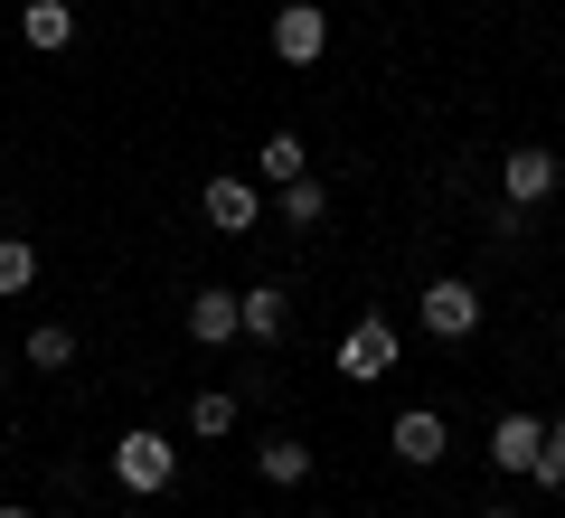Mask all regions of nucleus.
Instances as JSON below:
<instances>
[{"label": "nucleus", "mask_w": 565, "mask_h": 518, "mask_svg": "<svg viewBox=\"0 0 565 518\" xmlns=\"http://www.w3.org/2000/svg\"><path fill=\"white\" fill-rule=\"evenodd\" d=\"M0 518H39V509H20V499H10V509H0Z\"/></svg>", "instance_id": "6ab92c4d"}, {"label": "nucleus", "mask_w": 565, "mask_h": 518, "mask_svg": "<svg viewBox=\"0 0 565 518\" xmlns=\"http://www.w3.org/2000/svg\"><path fill=\"white\" fill-rule=\"evenodd\" d=\"M255 472L274 480V490H292V480H311V443H292V434H274V443H264V453H255Z\"/></svg>", "instance_id": "ddd939ff"}, {"label": "nucleus", "mask_w": 565, "mask_h": 518, "mask_svg": "<svg viewBox=\"0 0 565 518\" xmlns=\"http://www.w3.org/2000/svg\"><path fill=\"white\" fill-rule=\"evenodd\" d=\"M114 480H122V490H141V499H161L170 480H180V453H170L161 424H132V434L114 443Z\"/></svg>", "instance_id": "f257e3e1"}, {"label": "nucleus", "mask_w": 565, "mask_h": 518, "mask_svg": "<svg viewBox=\"0 0 565 518\" xmlns=\"http://www.w3.org/2000/svg\"><path fill=\"white\" fill-rule=\"evenodd\" d=\"M29 368H39V378L76 368V330H66V320H39V330H29Z\"/></svg>", "instance_id": "2eb2a0df"}, {"label": "nucleus", "mask_w": 565, "mask_h": 518, "mask_svg": "<svg viewBox=\"0 0 565 518\" xmlns=\"http://www.w3.org/2000/svg\"><path fill=\"white\" fill-rule=\"evenodd\" d=\"M537 434H546V424L527 415V405H509V415L490 424V472H509V480H527V472H537Z\"/></svg>", "instance_id": "6e6552de"}, {"label": "nucleus", "mask_w": 565, "mask_h": 518, "mask_svg": "<svg viewBox=\"0 0 565 518\" xmlns=\"http://www.w3.org/2000/svg\"><path fill=\"white\" fill-rule=\"evenodd\" d=\"M415 320L434 339H471V330H481V293H471L462 274H434V283H424V302H415Z\"/></svg>", "instance_id": "7ed1b4c3"}, {"label": "nucleus", "mask_w": 565, "mask_h": 518, "mask_svg": "<svg viewBox=\"0 0 565 518\" xmlns=\"http://www.w3.org/2000/svg\"><path fill=\"white\" fill-rule=\"evenodd\" d=\"M330 368H340L349 387L396 378V320H377V311H367V320H349V339H340V359H330Z\"/></svg>", "instance_id": "f03ea898"}, {"label": "nucleus", "mask_w": 565, "mask_h": 518, "mask_svg": "<svg viewBox=\"0 0 565 518\" xmlns=\"http://www.w3.org/2000/svg\"><path fill=\"white\" fill-rule=\"evenodd\" d=\"M0 397H10V368H0Z\"/></svg>", "instance_id": "412c9836"}, {"label": "nucleus", "mask_w": 565, "mask_h": 518, "mask_svg": "<svg viewBox=\"0 0 565 518\" xmlns=\"http://www.w3.org/2000/svg\"><path fill=\"white\" fill-rule=\"evenodd\" d=\"M527 480H537V490H565V415L537 434V472H527Z\"/></svg>", "instance_id": "a211bd4d"}, {"label": "nucleus", "mask_w": 565, "mask_h": 518, "mask_svg": "<svg viewBox=\"0 0 565 518\" xmlns=\"http://www.w3.org/2000/svg\"><path fill=\"white\" fill-rule=\"evenodd\" d=\"M20 293H39V245L0 236V302H20Z\"/></svg>", "instance_id": "4468645a"}, {"label": "nucleus", "mask_w": 565, "mask_h": 518, "mask_svg": "<svg viewBox=\"0 0 565 518\" xmlns=\"http://www.w3.org/2000/svg\"><path fill=\"white\" fill-rule=\"evenodd\" d=\"M444 453H452V424L434 415V405H405V415H396V462H405V472H434Z\"/></svg>", "instance_id": "0eeeda50"}, {"label": "nucleus", "mask_w": 565, "mask_h": 518, "mask_svg": "<svg viewBox=\"0 0 565 518\" xmlns=\"http://www.w3.org/2000/svg\"><path fill=\"white\" fill-rule=\"evenodd\" d=\"M20 47H39V57L76 47V10L66 0H20Z\"/></svg>", "instance_id": "9d476101"}, {"label": "nucleus", "mask_w": 565, "mask_h": 518, "mask_svg": "<svg viewBox=\"0 0 565 518\" xmlns=\"http://www.w3.org/2000/svg\"><path fill=\"white\" fill-rule=\"evenodd\" d=\"M255 170H264V180H302V170H311V141L302 133H264V151H255Z\"/></svg>", "instance_id": "f8f14e48"}, {"label": "nucleus", "mask_w": 565, "mask_h": 518, "mask_svg": "<svg viewBox=\"0 0 565 518\" xmlns=\"http://www.w3.org/2000/svg\"><path fill=\"white\" fill-rule=\"evenodd\" d=\"M282 218H292V226H321L330 218V189L311 180V170H302V180H282Z\"/></svg>", "instance_id": "f3484780"}, {"label": "nucleus", "mask_w": 565, "mask_h": 518, "mask_svg": "<svg viewBox=\"0 0 565 518\" xmlns=\"http://www.w3.org/2000/svg\"><path fill=\"white\" fill-rule=\"evenodd\" d=\"M189 434H199V443L236 434V397H226V387H207V397H189Z\"/></svg>", "instance_id": "dca6fc26"}, {"label": "nucleus", "mask_w": 565, "mask_h": 518, "mask_svg": "<svg viewBox=\"0 0 565 518\" xmlns=\"http://www.w3.org/2000/svg\"><path fill=\"white\" fill-rule=\"evenodd\" d=\"M321 47H330V10L321 0H282L274 10V57L282 66H321Z\"/></svg>", "instance_id": "423d86ee"}, {"label": "nucleus", "mask_w": 565, "mask_h": 518, "mask_svg": "<svg viewBox=\"0 0 565 518\" xmlns=\"http://www.w3.org/2000/svg\"><path fill=\"white\" fill-rule=\"evenodd\" d=\"M189 339H199V349H226V339H236V293H226V283L189 293Z\"/></svg>", "instance_id": "9b49d317"}, {"label": "nucleus", "mask_w": 565, "mask_h": 518, "mask_svg": "<svg viewBox=\"0 0 565 518\" xmlns=\"http://www.w3.org/2000/svg\"><path fill=\"white\" fill-rule=\"evenodd\" d=\"M556 180H565V160L537 151V141L500 151V199H509V208H546V199H556Z\"/></svg>", "instance_id": "20e7f679"}, {"label": "nucleus", "mask_w": 565, "mask_h": 518, "mask_svg": "<svg viewBox=\"0 0 565 518\" xmlns=\"http://www.w3.org/2000/svg\"><path fill=\"white\" fill-rule=\"evenodd\" d=\"M282 330H292V293H282V283H255V293H236V339H264V349H274Z\"/></svg>", "instance_id": "1a4fd4ad"}, {"label": "nucleus", "mask_w": 565, "mask_h": 518, "mask_svg": "<svg viewBox=\"0 0 565 518\" xmlns=\"http://www.w3.org/2000/svg\"><path fill=\"white\" fill-rule=\"evenodd\" d=\"M481 518H519V509H481Z\"/></svg>", "instance_id": "aec40b11"}, {"label": "nucleus", "mask_w": 565, "mask_h": 518, "mask_svg": "<svg viewBox=\"0 0 565 518\" xmlns=\"http://www.w3.org/2000/svg\"><path fill=\"white\" fill-rule=\"evenodd\" d=\"M199 208H207L217 236H255V226H264V189L245 180V170H217V180L199 189Z\"/></svg>", "instance_id": "39448f33"}]
</instances>
